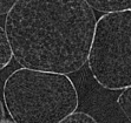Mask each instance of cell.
<instances>
[{"mask_svg": "<svg viewBox=\"0 0 131 123\" xmlns=\"http://www.w3.org/2000/svg\"><path fill=\"white\" fill-rule=\"evenodd\" d=\"M13 57L12 48L9 45L5 28L0 26V70L6 68Z\"/></svg>", "mask_w": 131, "mask_h": 123, "instance_id": "5", "label": "cell"}, {"mask_svg": "<svg viewBox=\"0 0 131 123\" xmlns=\"http://www.w3.org/2000/svg\"><path fill=\"white\" fill-rule=\"evenodd\" d=\"M96 21L84 0H19L5 30L20 66L67 75L85 66Z\"/></svg>", "mask_w": 131, "mask_h": 123, "instance_id": "1", "label": "cell"}, {"mask_svg": "<svg viewBox=\"0 0 131 123\" xmlns=\"http://www.w3.org/2000/svg\"><path fill=\"white\" fill-rule=\"evenodd\" d=\"M4 102L19 123H59L78 107V93L66 74L19 68L6 79Z\"/></svg>", "mask_w": 131, "mask_h": 123, "instance_id": "2", "label": "cell"}, {"mask_svg": "<svg viewBox=\"0 0 131 123\" xmlns=\"http://www.w3.org/2000/svg\"><path fill=\"white\" fill-rule=\"evenodd\" d=\"M122 90L123 93L118 96L117 103L121 110L123 111V114L126 116L128 121H131V86L125 87Z\"/></svg>", "mask_w": 131, "mask_h": 123, "instance_id": "6", "label": "cell"}, {"mask_svg": "<svg viewBox=\"0 0 131 123\" xmlns=\"http://www.w3.org/2000/svg\"><path fill=\"white\" fill-rule=\"evenodd\" d=\"M86 62L105 89L131 86V9L104 13L96 21Z\"/></svg>", "mask_w": 131, "mask_h": 123, "instance_id": "3", "label": "cell"}, {"mask_svg": "<svg viewBox=\"0 0 131 123\" xmlns=\"http://www.w3.org/2000/svg\"><path fill=\"white\" fill-rule=\"evenodd\" d=\"M71 122H78V123H96L97 120L91 115L83 113V111H76L73 110L72 113L65 116L59 123H71Z\"/></svg>", "mask_w": 131, "mask_h": 123, "instance_id": "7", "label": "cell"}, {"mask_svg": "<svg viewBox=\"0 0 131 123\" xmlns=\"http://www.w3.org/2000/svg\"><path fill=\"white\" fill-rule=\"evenodd\" d=\"M19 0H0V15L7 14Z\"/></svg>", "mask_w": 131, "mask_h": 123, "instance_id": "8", "label": "cell"}, {"mask_svg": "<svg viewBox=\"0 0 131 123\" xmlns=\"http://www.w3.org/2000/svg\"><path fill=\"white\" fill-rule=\"evenodd\" d=\"M5 118H6V113H5V108H4L3 102L0 101V123L5 122Z\"/></svg>", "mask_w": 131, "mask_h": 123, "instance_id": "9", "label": "cell"}, {"mask_svg": "<svg viewBox=\"0 0 131 123\" xmlns=\"http://www.w3.org/2000/svg\"><path fill=\"white\" fill-rule=\"evenodd\" d=\"M92 9L103 13L131 9V0H84Z\"/></svg>", "mask_w": 131, "mask_h": 123, "instance_id": "4", "label": "cell"}]
</instances>
